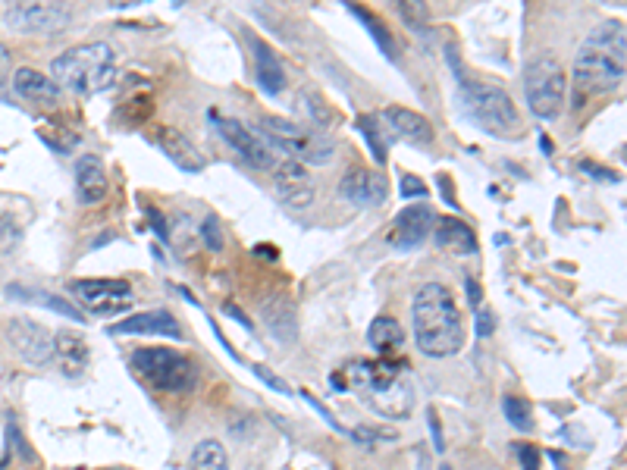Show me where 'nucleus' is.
Returning a JSON list of instances; mask_svg holds the SVG:
<instances>
[{
  "instance_id": "f257e3e1",
  "label": "nucleus",
  "mask_w": 627,
  "mask_h": 470,
  "mask_svg": "<svg viewBox=\"0 0 627 470\" xmlns=\"http://www.w3.org/2000/svg\"><path fill=\"white\" fill-rule=\"evenodd\" d=\"M627 73V38L618 19H609L596 26L574 57V94L577 101L593 98V94L615 91Z\"/></svg>"
},
{
  "instance_id": "f03ea898",
  "label": "nucleus",
  "mask_w": 627,
  "mask_h": 470,
  "mask_svg": "<svg viewBox=\"0 0 627 470\" xmlns=\"http://www.w3.org/2000/svg\"><path fill=\"white\" fill-rule=\"evenodd\" d=\"M414 317V339L417 348L427 358H452L464 348V320L455 295L439 286V282H427L414 292L411 304Z\"/></svg>"
},
{
  "instance_id": "7ed1b4c3",
  "label": "nucleus",
  "mask_w": 627,
  "mask_h": 470,
  "mask_svg": "<svg viewBox=\"0 0 627 470\" xmlns=\"http://www.w3.org/2000/svg\"><path fill=\"white\" fill-rule=\"evenodd\" d=\"M348 386H358L364 402L383 417L405 420L414 408L408 367L399 361H352L342 373H333L336 392H345Z\"/></svg>"
},
{
  "instance_id": "20e7f679",
  "label": "nucleus",
  "mask_w": 627,
  "mask_h": 470,
  "mask_svg": "<svg viewBox=\"0 0 627 470\" xmlns=\"http://www.w3.org/2000/svg\"><path fill=\"white\" fill-rule=\"evenodd\" d=\"M51 73L60 88H69L76 94H98L110 88L116 76V54L104 41L76 44L51 63Z\"/></svg>"
},
{
  "instance_id": "39448f33",
  "label": "nucleus",
  "mask_w": 627,
  "mask_h": 470,
  "mask_svg": "<svg viewBox=\"0 0 627 470\" xmlns=\"http://www.w3.org/2000/svg\"><path fill=\"white\" fill-rule=\"evenodd\" d=\"M132 373L157 392H192L198 386V364L176 348L151 345L132 351Z\"/></svg>"
},
{
  "instance_id": "423d86ee",
  "label": "nucleus",
  "mask_w": 627,
  "mask_h": 470,
  "mask_svg": "<svg viewBox=\"0 0 627 470\" xmlns=\"http://www.w3.org/2000/svg\"><path fill=\"white\" fill-rule=\"evenodd\" d=\"M461 104L471 120L496 138H518L521 116L515 110V101L508 98L493 82H464L461 79Z\"/></svg>"
},
{
  "instance_id": "0eeeda50",
  "label": "nucleus",
  "mask_w": 627,
  "mask_h": 470,
  "mask_svg": "<svg viewBox=\"0 0 627 470\" xmlns=\"http://www.w3.org/2000/svg\"><path fill=\"white\" fill-rule=\"evenodd\" d=\"M264 138L273 145V151L280 157L298 160V163H311V167H323L330 163L336 154L333 141L317 132V129H305L292 120H283V116H264L261 120Z\"/></svg>"
},
{
  "instance_id": "6e6552de",
  "label": "nucleus",
  "mask_w": 627,
  "mask_h": 470,
  "mask_svg": "<svg viewBox=\"0 0 627 470\" xmlns=\"http://www.w3.org/2000/svg\"><path fill=\"white\" fill-rule=\"evenodd\" d=\"M524 94H527V107L533 116L555 120V116L562 113L565 94H568L565 66L549 54L533 57L524 69Z\"/></svg>"
},
{
  "instance_id": "1a4fd4ad",
  "label": "nucleus",
  "mask_w": 627,
  "mask_h": 470,
  "mask_svg": "<svg viewBox=\"0 0 627 470\" xmlns=\"http://www.w3.org/2000/svg\"><path fill=\"white\" fill-rule=\"evenodd\" d=\"M207 120H211V126L217 129V135L226 141V145L236 151L245 163H251V167H258V170H273L276 163H280L283 157L273 151L270 141L261 135V132H254L251 126L239 123V120H232V116H223L220 110H207Z\"/></svg>"
},
{
  "instance_id": "9d476101",
  "label": "nucleus",
  "mask_w": 627,
  "mask_h": 470,
  "mask_svg": "<svg viewBox=\"0 0 627 470\" xmlns=\"http://www.w3.org/2000/svg\"><path fill=\"white\" fill-rule=\"evenodd\" d=\"M69 19L73 13L60 0H10L7 7L10 26L32 35H54L69 26Z\"/></svg>"
},
{
  "instance_id": "9b49d317",
  "label": "nucleus",
  "mask_w": 627,
  "mask_h": 470,
  "mask_svg": "<svg viewBox=\"0 0 627 470\" xmlns=\"http://www.w3.org/2000/svg\"><path fill=\"white\" fill-rule=\"evenodd\" d=\"M69 289L95 314H120L132 304V286L126 279H76Z\"/></svg>"
},
{
  "instance_id": "f8f14e48",
  "label": "nucleus",
  "mask_w": 627,
  "mask_h": 470,
  "mask_svg": "<svg viewBox=\"0 0 627 470\" xmlns=\"http://www.w3.org/2000/svg\"><path fill=\"white\" fill-rule=\"evenodd\" d=\"M7 339L19 351V358L32 367H44L54 361V336L29 317H16L7 326Z\"/></svg>"
},
{
  "instance_id": "ddd939ff",
  "label": "nucleus",
  "mask_w": 627,
  "mask_h": 470,
  "mask_svg": "<svg viewBox=\"0 0 627 470\" xmlns=\"http://www.w3.org/2000/svg\"><path fill=\"white\" fill-rule=\"evenodd\" d=\"M270 173H273V192H276V198H280L286 207L305 210V207L314 204L317 192H314V182H311V176L305 170V163L283 157Z\"/></svg>"
},
{
  "instance_id": "4468645a",
  "label": "nucleus",
  "mask_w": 627,
  "mask_h": 470,
  "mask_svg": "<svg viewBox=\"0 0 627 470\" xmlns=\"http://www.w3.org/2000/svg\"><path fill=\"white\" fill-rule=\"evenodd\" d=\"M433 220L436 214L427 207V204H414V207H405L402 214L396 217L389 229V245L399 248V251H411V248H421L427 242V235L433 232Z\"/></svg>"
},
{
  "instance_id": "2eb2a0df",
  "label": "nucleus",
  "mask_w": 627,
  "mask_h": 470,
  "mask_svg": "<svg viewBox=\"0 0 627 470\" xmlns=\"http://www.w3.org/2000/svg\"><path fill=\"white\" fill-rule=\"evenodd\" d=\"M339 195L355 207H380L389 195V182L374 170H348L339 182Z\"/></svg>"
},
{
  "instance_id": "dca6fc26",
  "label": "nucleus",
  "mask_w": 627,
  "mask_h": 470,
  "mask_svg": "<svg viewBox=\"0 0 627 470\" xmlns=\"http://www.w3.org/2000/svg\"><path fill=\"white\" fill-rule=\"evenodd\" d=\"M110 336H142V333H157V336H167V339H185L182 336V326L179 320L170 314V311H145V314H132L120 323H113L107 329Z\"/></svg>"
},
{
  "instance_id": "f3484780",
  "label": "nucleus",
  "mask_w": 627,
  "mask_h": 470,
  "mask_svg": "<svg viewBox=\"0 0 627 470\" xmlns=\"http://www.w3.org/2000/svg\"><path fill=\"white\" fill-rule=\"evenodd\" d=\"M76 192L82 204H101L110 195V176L101 157L85 154L76 160Z\"/></svg>"
},
{
  "instance_id": "a211bd4d",
  "label": "nucleus",
  "mask_w": 627,
  "mask_h": 470,
  "mask_svg": "<svg viewBox=\"0 0 627 470\" xmlns=\"http://www.w3.org/2000/svg\"><path fill=\"white\" fill-rule=\"evenodd\" d=\"M13 88L19 98H26L38 107H54L60 104L63 98V91L54 79H48L44 73H38V69H29V66H22L13 73Z\"/></svg>"
},
{
  "instance_id": "6ab92c4d",
  "label": "nucleus",
  "mask_w": 627,
  "mask_h": 470,
  "mask_svg": "<svg viewBox=\"0 0 627 470\" xmlns=\"http://www.w3.org/2000/svg\"><path fill=\"white\" fill-rule=\"evenodd\" d=\"M383 120H386L392 129H396L399 135H405L408 141H414V145H421V148L433 145V138H436L433 123L427 120L424 113H417V110H408V107H386Z\"/></svg>"
},
{
  "instance_id": "aec40b11",
  "label": "nucleus",
  "mask_w": 627,
  "mask_h": 470,
  "mask_svg": "<svg viewBox=\"0 0 627 470\" xmlns=\"http://www.w3.org/2000/svg\"><path fill=\"white\" fill-rule=\"evenodd\" d=\"M433 239L436 245L449 251V254H477V235L468 223H461L455 217H439L433 220Z\"/></svg>"
},
{
  "instance_id": "412c9836",
  "label": "nucleus",
  "mask_w": 627,
  "mask_h": 470,
  "mask_svg": "<svg viewBox=\"0 0 627 470\" xmlns=\"http://www.w3.org/2000/svg\"><path fill=\"white\" fill-rule=\"evenodd\" d=\"M157 145H160V151H164L176 163L179 170H185V173H201L204 170V154L182 132H176V129H160L157 132Z\"/></svg>"
},
{
  "instance_id": "4be33fe9",
  "label": "nucleus",
  "mask_w": 627,
  "mask_h": 470,
  "mask_svg": "<svg viewBox=\"0 0 627 470\" xmlns=\"http://www.w3.org/2000/svg\"><path fill=\"white\" fill-rule=\"evenodd\" d=\"M254 63H258V85H261V91L270 94V98L283 94V88H286V69H283V60L273 54L270 44L254 41Z\"/></svg>"
},
{
  "instance_id": "5701e85b",
  "label": "nucleus",
  "mask_w": 627,
  "mask_h": 470,
  "mask_svg": "<svg viewBox=\"0 0 627 470\" xmlns=\"http://www.w3.org/2000/svg\"><path fill=\"white\" fill-rule=\"evenodd\" d=\"M345 7L352 10V16L361 22V26L370 32V38H374V44L383 51V57H389V60H399L402 57V47H399V38L389 32V26L380 19V16H374L367 7H361V4H355V0H345Z\"/></svg>"
},
{
  "instance_id": "b1692460",
  "label": "nucleus",
  "mask_w": 627,
  "mask_h": 470,
  "mask_svg": "<svg viewBox=\"0 0 627 470\" xmlns=\"http://www.w3.org/2000/svg\"><path fill=\"white\" fill-rule=\"evenodd\" d=\"M54 358H60V370L66 376H79L88 367V345L79 333L63 329V333L54 336Z\"/></svg>"
},
{
  "instance_id": "393cba45",
  "label": "nucleus",
  "mask_w": 627,
  "mask_h": 470,
  "mask_svg": "<svg viewBox=\"0 0 627 470\" xmlns=\"http://www.w3.org/2000/svg\"><path fill=\"white\" fill-rule=\"evenodd\" d=\"M264 320L270 326V333L280 342H295V333H298L295 308H292V301L286 295H273V298L264 301Z\"/></svg>"
},
{
  "instance_id": "a878e982",
  "label": "nucleus",
  "mask_w": 627,
  "mask_h": 470,
  "mask_svg": "<svg viewBox=\"0 0 627 470\" xmlns=\"http://www.w3.org/2000/svg\"><path fill=\"white\" fill-rule=\"evenodd\" d=\"M367 339H370V348L374 351H383V355H389V351L402 348L405 342V329L396 317H377L374 323H370L367 329Z\"/></svg>"
},
{
  "instance_id": "bb28decb",
  "label": "nucleus",
  "mask_w": 627,
  "mask_h": 470,
  "mask_svg": "<svg viewBox=\"0 0 627 470\" xmlns=\"http://www.w3.org/2000/svg\"><path fill=\"white\" fill-rule=\"evenodd\" d=\"M7 295H10V298H22V301H35V304H41V308H48V311H54V314H63V317H69V320H85V317L73 308V304L63 301V298H57V295H51V292H32V289H22V286H10Z\"/></svg>"
},
{
  "instance_id": "cd10ccee",
  "label": "nucleus",
  "mask_w": 627,
  "mask_h": 470,
  "mask_svg": "<svg viewBox=\"0 0 627 470\" xmlns=\"http://www.w3.org/2000/svg\"><path fill=\"white\" fill-rule=\"evenodd\" d=\"M189 470H229V455L217 439H204L195 445Z\"/></svg>"
},
{
  "instance_id": "c85d7f7f",
  "label": "nucleus",
  "mask_w": 627,
  "mask_h": 470,
  "mask_svg": "<svg viewBox=\"0 0 627 470\" xmlns=\"http://www.w3.org/2000/svg\"><path fill=\"white\" fill-rule=\"evenodd\" d=\"M396 10L405 19V26L414 32H427L430 29V7L427 0H396Z\"/></svg>"
},
{
  "instance_id": "c756f323",
  "label": "nucleus",
  "mask_w": 627,
  "mask_h": 470,
  "mask_svg": "<svg viewBox=\"0 0 627 470\" xmlns=\"http://www.w3.org/2000/svg\"><path fill=\"white\" fill-rule=\"evenodd\" d=\"M502 408H505V420L512 423L515 430H521V433H530L533 430V414H530V405L524 402V398L505 395L502 398Z\"/></svg>"
},
{
  "instance_id": "7c9ffc66",
  "label": "nucleus",
  "mask_w": 627,
  "mask_h": 470,
  "mask_svg": "<svg viewBox=\"0 0 627 470\" xmlns=\"http://www.w3.org/2000/svg\"><path fill=\"white\" fill-rule=\"evenodd\" d=\"M358 129H361L364 141L370 145V151H374V160L377 163H386V145H383V132L377 129V116H361Z\"/></svg>"
},
{
  "instance_id": "2f4dec72",
  "label": "nucleus",
  "mask_w": 627,
  "mask_h": 470,
  "mask_svg": "<svg viewBox=\"0 0 627 470\" xmlns=\"http://www.w3.org/2000/svg\"><path fill=\"white\" fill-rule=\"evenodd\" d=\"M107 4L116 7V10H138V7H148V4H164L170 10H179L185 0H107Z\"/></svg>"
},
{
  "instance_id": "473e14b6",
  "label": "nucleus",
  "mask_w": 627,
  "mask_h": 470,
  "mask_svg": "<svg viewBox=\"0 0 627 470\" xmlns=\"http://www.w3.org/2000/svg\"><path fill=\"white\" fill-rule=\"evenodd\" d=\"M16 239H19V229H16V223H13L7 214H0V251H7Z\"/></svg>"
},
{
  "instance_id": "72a5a7b5",
  "label": "nucleus",
  "mask_w": 627,
  "mask_h": 470,
  "mask_svg": "<svg viewBox=\"0 0 627 470\" xmlns=\"http://www.w3.org/2000/svg\"><path fill=\"white\" fill-rule=\"evenodd\" d=\"M204 245H207V248H214V251H220V248H223L220 223H217L214 217H207V220H204Z\"/></svg>"
},
{
  "instance_id": "f704fd0d",
  "label": "nucleus",
  "mask_w": 627,
  "mask_h": 470,
  "mask_svg": "<svg viewBox=\"0 0 627 470\" xmlns=\"http://www.w3.org/2000/svg\"><path fill=\"white\" fill-rule=\"evenodd\" d=\"M580 170H584L587 176H593V179H599V182H621V176L615 170H602V167H596V163H590V160L580 163Z\"/></svg>"
},
{
  "instance_id": "c9c22d12",
  "label": "nucleus",
  "mask_w": 627,
  "mask_h": 470,
  "mask_svg": "<svg viewBox=\"0 0 627 470\" xmlns=\"http://www.w3.org/2000/svg\"><path fill=\"white\" fill-rule=\"evenodd\" d=\"M402 195L405 198H411V195H417V198H424L427 195V185L417 179V176H402Z\"/></svg>"
},
{
  "instance_id": "e433bc0d",
  "label": "nucleus",
  "mask_w": 627,
  "mask_h": 470,
  "mask_svg": "<svg viewBox=\"0 0 627 470\" xmlns=\"http://www.w3.org/2000/svg\"><path fill=\"white\" fill-rule=\"evenodd\" d=\"M518 458L524 464V470H537L540 467V452L533 445H518Z\"/></svg>"
},
{
  "instance_id": "4c0bfd02",
  "label": "nucleus",
  "mask_w": 627,
  "mask_h": 470,
  "mask_svg": "<svg viewBox=\"0 0 627 470\" xmlns=\"http://www.w3.org/2000/svg\"><path fill=\"white\" fill-rule=\"evenodd\" d=\"M493 329H496V320L490 311H477V336L480 339H490L493 336Z\"/></svg>"
},
{
  "instance_id": "58836bf2",
  "label": "nucleus",
  "mask_w": 627,
  "mask_h": 470,
  "mask_svg": "<svg viewBox=\"0 0 627 470\" xmlns=\"http://www.w3.org/2000/svg\"><path fill=\"white\" fill-rule=\"evenodd\" d=\"M10 63H13V57H10V51L4 44H0V85L7 82V76H10Z\"/></svg>"
},
{
  "instance_id": "ea45409f",
  "label": "nucleus",
  "mask_w": 627,
  "mask_h": 470,
  "mask_svg": "<svg viewBox=\"0 0 627 470\" xmlns=\"http://www.w3.org/2000/svg\"><path fill=\"white\" fill-rule=\"evenodd\" d=\"M430 430H433V445H436V452H443L446 445H443V436H439V427H436V417L430 414Z\"/></svg>"
},
{
  "instance_id": "a19ab883",
  "label": "nucleus",
  "mask_w": 627,
  "mask_h": 470,
  "mask_svg": "<svg viewBox=\"0 0 627 470\" xmlns=\"http://www.w3.org/2000/svg\"><path fill=\"white\" fill-rule=\"evenodd\" d=\"M468 295H471V308H477V304H480V286L474 279H468Z\"/></svg>"
},
{
  "instance_id": "79ce46f5",
  "label": "nucleus",
  "mask_w": 627,
  "mask_h": 470,
  "mask_svg": "<svg viewBox=\"0 0 627 470\" xmlns=\"http://www.w3.org/2000/svg\"><path fill=\"white\" fill-rule=\"evenodd\" d=\"M226 314H229V317H236V320H239L242 326H248V329H251V320H248L245 314H239L236 308H232V304H226Z\"/></svg>"
},
{
  "instance_id": "37998d69",
  "label": "nucleus",
  "mask_w": 627,
  "mask_h": 470,
  "mask_svg": "<svg viewBox=\"0 0 627 470\" xmlns=\"http://www.w3.org/2000/svg\"><path fill=\"white\" fill-rule=\"evenodd\" d=\"M443 470H449V467H443Z\"/></svg>"
}]
</instances>
